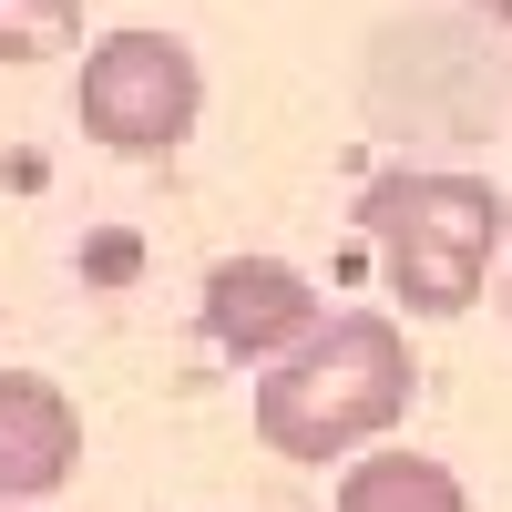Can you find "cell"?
<instances>
[{"mask_svg": "<svg viewBox=\"0 0 512 512\" xmlns=\"http://www.w3.org/2000/svg\"><path fill=\"white\" fill-rule=\"evenodd\" d=\"M82 461V410L62 379L41 369H0V502H41L62 492Z\"/></svg>", "mask_w": 512, "mask_h": 512, "instance_id": "5", "label": "cell"}, {"mask_svg": "<svg viewBox=\"0 0 512 512\" xmlns=\"http://www.w3.org/2000/svg\"><path fill=\"white\" fill-rule=\"evenodd\" d=\"M482 11H492V21H502V41H512V0H482Z\"/></svg>", "mask_w": 512, "mask_h": 512, "instance_id": "8", "label": "cell"}, {"mask_svg": "<svg viewBox=\"0 0 512 512\" xmlns=\"http://www.w3.org/2000/svg\"><path fill=\"white\" fill-rule=\"evenodd\" d=\"M410 379L420 369H410L400 318L349 308V318H328L297 359H277L267 379H256V441H267L277 461H349L379 431H400Z\"/></svg>", "mask_w": 512, "mask_h": 512, "instance_id": "1", "label": "cell"}, {"mask_svg": "<svg viewBox=\"0 0 512 512\" xmlns=\"http://www.w3.org/2000/svg\"><path fill=\"white\" fill-rule=\"evenodd\" d=\"M318 287L287 267V256H226L216 277H205V338H216L226 359H297L318 338Z\"/></svg>", "mask_w": 512, "mask_h": 512, "instance_id": "4", "label": "cell"}, {"mask_svg": "<svg viewBox=\"0 0 512 512\" xmlns=\"http://www.w3.org/2000/svg\"><path fill=\"white\" fill-rule=\"evenodd\" d=\"M338 512H472V492L451 482V461L420 451H369L338 472Z\"/></svg>", "mask_w": 512, "mask_h": 512, "instance_id": "6", "label": "cell"}, {"mask_svg": "<svg viewBox=\"0 0 512 512\" xmlns=\"http://www.w3.org/2000/svg\"><path fill=\"white\" fill-rule=\"evenodd\" d=\"M359 226L410 318H461L492 277V246L512 236V205L482 175H379Z\"/></svg>", "mask_w": 512, "mask_h": 512, "instance_id": "2", "label": "cell"}, {"mask_svg": "<svg viewBox=\"0 0 512 512\" xmlns=\"http://www.w3.org/2000/svg\"><path fill=\"white\" fill-rule=\"evenodd\" d=\"M82 41V0H0V62H52Z\"/></svg>", "mask_w": 512, "mask_h": 512, "instance_id": "7", "label": "cell"}, {"mask_svg": "<svg viewBox=\"0 0 512 512\" xmlns=\"http://www.w3.org/2000/svg\"><path fill=\"white\" fill-rule=\"evenodd\" d=\"M82 134L113 144V154H175L205 113V72L175 31H103L93 52H82Z\"/></svg>", "mask_w": 512, "mask_h": 512, "instance_id": "3", "label": "cell"}, {"mask_svg": "<svg viewBox=\"0 0 512 512\" xmlns=\"http://www.w3.org/2000/svg\"><path fill=\"white\" fill-rule=\"evenodd\" d=\"M502 318H512V277H502Z\"/></svg>", "mask_w": 512, "mask_h": 512, "instance_id": "9", "label": "cell"}]
</instances>
